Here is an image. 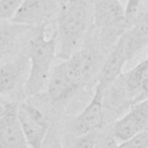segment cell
Listing matches in <instances>:
<instances>
[{"label":"cell","instance_id":"7c38bea8","mask_svg":"<svg viewBox=\"0 0 148 148\" xmlns=\"http://www.w3.org/2000/svg\"><path fill=\"white\" fill-rule=\"evenodd\" d=\"M28 74V57L20 53L16 58L0 65V95L16 91L23 86Z\"/></svg>","mask_w":148,"mask_h":148},{"label":"cell","instance_id":"ac0fdd59","mask_svg":"<svg viewBox=\"0 0 148 148\" xmlns=\"http://www.w3.org/2000/svg\"><path fill=\"white\" fill-rule=\"evenodd\" d=\"M141 1L142 0H127L126 6L124 7V15L125 20L128 23V27L132 24L134 18L138 16L141 9Z\"/></svg>","mask_w":148,"mask_h":148},{"label":"cell","instance_id":"6da1fadb","mask_svg":"<svg viewBox=\"0 0 148 148\" xmlns=\"http://www.w3.org/2000/svg\"><path fill=\"white\" fill-rule=\"evenodd\" d=\"M27 57L29 72L24 82L23 92L27 97L38 96L46 90L51 66L57 57L58 37L56 29L46 38V25L29 27Z\"/></svg>","mask_w":148,"mask_h":148},{"label":"cell","instance_id":"ffe728a7","mask_svg":"<svg viewBox=\"0 0 148 148\" xmlns=\"http://www.w3.org/2000/svg\"><path fill=\"white\" fill-rule=\"evenodd\" d=\"M3 112H5V104H2V103H0V118L2 117V114H3Z\"/></svg>","mask_w":148,"mask_h":148},{"label":"cell","instance_id":"277c9868","mask_svg":"<svg viewBox=\"0 0 148 148\" xmlns=\"http://www.w3.org/2000/svg\"><path fill=\"white\" fill-rule=\"evenodd\" d=\"M17 119L22 134L30 148H40L50 128L47 116L31 102L17 103Z\"/></svg>","mask_w":148,"mask_h":148},{"label":"cell","instance_id":"8992f818","mask_svg":"<svg viewBox=\"0 0 148 148\" xmlns=\"http://www.w3.org/2000/svg\"><path fill=\"white\" fill-rule=\"evenodd\" d=\"M60 6L61 0H24L10 21L25 27L47 25Z\"/></svg>","mask_w":148,"mask_h":148},{"label":"cell","instance_id":"9c48e42d","mask_svg":"<svg viewBox=\"0 0 148 148\" xmlns=\"http://www.w3.org/2000/svg\"><path fill=\"white\" fill-rule=\"evenodd\" d=\"M79 90L80 89L69 80L64 60L51 69L46 84V92L52 105L57 106L65 104L74 97Z\"/></svg>","mask_w":148,"mask_h":148},{"label":"cell","instance_id":"3957f363","mask_svg":"<svg viewBox=\"0 0 148 148\" xmlns=\"http://www.w3.org/2000/svg\"><path fill=\"white\" fill-rule=\"evenodd\" d=\"M92 27L98 30L99 45L109 50L128 28L120 0H103L92 6Z\"/></svg>","mask_w":148,"mask_h":148},{"label":"cell","instance_id":"8fae6325","mask_svg":"<svg viewBox=\"0 0 148 148\" xmlns=\"http://www.w3.org/2000/svg\"><path fill=\"white\" fill-rule=\"evenodd\" d=\"M124 46L128 61L148 45V21L146 9L138 14L132 24L118 38Z\"/></svg>","mask_w":148,"mask_h":148},{"label":"cell","instance_id":"603a6c76","mask_svg":"<svg viewBox=\"0 0 148 148\" xmlns=\"http://www.w3.org/2000/svg\"><path fill=\"white\" fill-rule=\"evenodd\" d=\"M66 1H67V0H61V3H62V2H66Z\"/></svg>","mask_w":148,"mask_h":148},{"label":"cell","instance_id":"5b68a950","mask_svg":"<svg viewBox=\"0 0 148 148\" xmlns=\"http://www.w3.org/2000/svg\"><path fill=\"white\" fill-rule=\"evenodd\" d=\"M143 131H148V98L134 103L127 112L116 119L110 132L118 142H123Z\"/></svg>","mask_w":148,"mask_h":148},{"label":"cell","instance_id":"5bb4252c","mask_svg":"<svg viewBox=\"0 0 148 148\" xmlns=\"http://www.w3.org/2000/svg\"><path fill=\"white\" fill-rule=\"evenodd\" d=\"M121 80L134 103L148 98V59L145 58L132 69L120 74Z\"/></svg>","mask_w":148,"mask_h":148},{"label":"cell","instance_id":"ba28073f","mask_svg":"<svg viewBox=\"0 0 148 148\" xmlns=\"http://www.w3.org/2000/svg\"><path fill=\"white\" fill-rule=\"evenodd\" d=\"M133 105V101L119 75L103 92L104 121H114Z\"/></svg>","mask_w":148,"mask_h":148},{"label":"cell","instance_id":"d6986e66","mask_svg":"<svg viewBox=\"0 0 148 148\" xmlns=\"http://www.w3.org/2000/svg\"><path fill=\"white\" fill-rule=\"evenodd\" d=\"M40 148H64L61 140L59 139V136L51 130V127L49 128L46 136L40 146Z\"/></svg>","mask_w":148,"mask_h":148},{"label":"cell","instance_id":"4fadbf2b","mask_svg":"<svg viewBox=\"0 0 148 148\" xmlns=\"http://www.w3.org/2000/svg\"><path fill=\"white\" fill-rule=\"evenodd\" d=\"M25 143L17 119V103L8 102L0 118V148H17Z\"/></svg>","mask_w":148,"mask_h":148},{"label":"cell","instance_id":"30bf717a","mask_svg":"<svg viewBox=\"0 0 148 148\" xmlns=\"http://www.w3.org/2000/svg\"><path fill=\"white\" fill-rule=\"evenodd\" d=\"M127 61L128 59L124 51V46L117 39V42L108 50V54L102 61L95 88L104 92V90L123 73L124 65Z\"/></svg>","mask_w":148,"mask_h":148},{"label":"cell","instance_id":"e0dca14e","mask_svg":"<svg viewBox=\"0 0 148 148\" xmlns=\"http://www.w3.org/2000/svg\"><path fill=\"white\" fill-rule=\"evenodd\" d=\"M97 132L98 131L86 133V134L77 135V136H73V141H72L69 148H95Z\"/></svg>","mask_w":148,"mask_h":148},{"label":"cell","instance_id":"7402d4cb","mask_svg":"<svg viewBox=\"0 0 148 148\" xmlns=\"http://www.w3.org/2000/svg\"><path fill=\"white\" fill-rule=\"evenodd\" d=\"M17 148H30V147H29V146L25 143V145H23V146H20V147H17Z\"/></svg>","mask_w":148,"mask_h":148},{"label":"cell","instance_id":"2e32d148","mask_svg":"<svg viewBox=\"0 0 148 148\" xmlns=\"http://www.w3.org/2000/svg\"><path fill=\"white\" fill-rule=\"evenodd\" d=\"M24 0H0V20L10 21Z\"/></svg>","mask_w":148,"mask_h":148},{"label":"cell","instance_id":"44dd1931","mask_svg":"<svg viewBox=\"0 0 148 148\" xmlns=\"http://www.w3.org/2000/svg\"><path fill=\"white\" fill-rule=\"evenodd\" d=\"M90 1V3H91V6H94V5H97V3H99L101 1H103V0H89Z\"/></svg>","mask_w":148,"mask_h":148},{"label":"cell","instance_id":"9a60e30c","mask_svg":"<svg viewBox=\"0 0 148 148\" xmlns=\"http://www.w3.org/2000/svg\"><path fill=\"white\" fill-rule=\"evenodd\" d=\"M29 27L0 20V54L8 51L20 37L27 34Z\"/></svg>","mask_w":148,"mask_h":148},{"label":"cell","instance_id":"7a4b0ae2","mask_svg":"<svg viewBox=\"0 0 148 148\" xmlns=\"http://www.w3.org/2000/svg\"><path fill=\"white\" fill-rule=\"evenodd\" d=\"M57 57L67 59L76 52L92 28V6L89 0H67L58 12Z\"/></svg>","mask_w":148,"mask_h":148},{"label":"cell","instance_id":"52a82bcc","mask_svg":"<svg viewBox=\"0 0 148 148\" xmlns=\"http://www.w3.org/2000/svg\"><path fill=\"white\" fill-rule=\"evenodd\" d=\"M104 112H103V91L94 88V95L86 108L77 113L69 125V131L73 136L82 135L86 133L99 131L103 128Z\"/></svg>","mask_w":148,"mask_h":148}]
</instances>
